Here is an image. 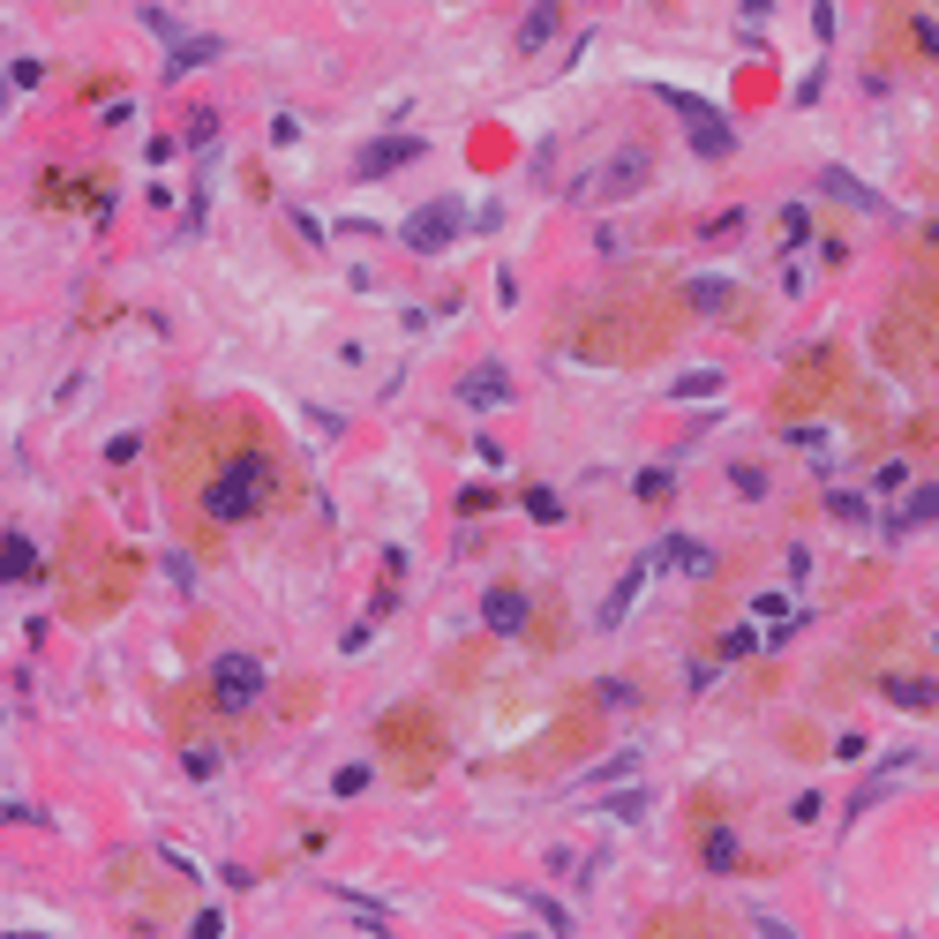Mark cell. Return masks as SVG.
<instances>
[{
    "instance_id": "11",
    "label": "cell",
    "mask_w": 939,
    "mask_h": 939,
    "mask_svg": "<svg viewBox=\"0 0 939 939\" xmlns=\"http://www.w3.org/2000/svg\"><path fill=\"white\" fill-rule=\"evenodd\" d=\"M646 571H654V556H640V564H632V571H624V587H616V594H609V609H601V624H624V609H632V601H640Z\"/></svg>"
},
{
    "instance_id": "14",
    "label": "cell",
    "mask_w": 939,
    "mask_h": 939,
    "mask_svg": "<svg viewBox=\"0 0 939 939\" xmlns=\"http://www.w3.org/2000/svg\"><path fill=\"white\" fill-rule=\"evenodd\" d=\"M827 188H834V196H842V204H856V211H880V196H872V188H864V181H850V173H842V166H827Z\"/></svg>"
},
{
    "instance_id": "12",
    "label": "cell",
    "mask_w": 939,
    "mask_h": 939,
    "mask_svg": "<svg viewBox=\"0 0 939 939\" xmlns=\"http://www.w3.org/2000/svg\"><path fill=\"white\" fill-rule=\"evenodd\" d=\"M504 391H512V384H504V369H473L467 384H459V398H467V406H496Z\"/></svg>"
},
{
    "instance_id": "9",
    "label": "cell",
    "mask_w": 939,
    "mask_h": 939,
    "mask_svg": "<svg viewBox=\"0 0 939 939\" xmlns=\"http://www.w3.org/2000/svg\"><path fill=\"white\" fill-rule=\"evenodd\" d=\"M654 564H669V571H684V579H707V571H714V556L699 549V542H662V549H654Z\"/></svg>"
},
{
    "instance_id": "22",
    "label": "cell",
    "mask_w": 939,
    "mask_h": 939,
    "mask_svg": "<svg viewBox=\"0 0 939 939\" xmlns=\"http://www.w3.org/2000/svg\"><path fill=\"white\" fill-rule=\"evenodd\" d=\"M39 76H45L39 61H8V84H15V90H31V84H39Z\"/></svg>"
},
{
    "instance_id": "15",
    "label": "cell",
    "mask_w": 939,
    "mask_h": 939,
    "mask_svg": "<svg viewBox=\"0 0 939 939\" xmlns=\"http://www.w3.org/2000/svg\"><path fill=\"white\" fill-rule=\"evenodd\" d=\"M925 518H939V489H917V496H909V504H902L895 534H902V526H925Z\"/></svg>"
},
{
    "instance_id": "5",
    "label": "cell",
    "mask_w": 939,
    "mask_h": 939,
    "mask_svg": "<svg viewBox=\"0 0 939 939\" xmlns=\"http://www.w3.org/2000/svg\"><path fill=\"white\" fill-rule=\"evenodd\" d=\"M684 301H691V308H707L714 324H752V294H736L729 279H691Z\"/></svg>"
},
{
    "instance_id": "7",
    "label": "cell",
    "mask_w": 939,
    "mask_h": 939,
    "mask_svg": "<svg viewBox=\"0 0 939 939\" xmlns=\"http://www.w3.org/2000/svg\"><path fill=\"white\" fill-rule=\"evenodd\" d=\"M556 23H564V0H534V8H526V23H518V53H542V45L556 39Z\"/></svg>"
},
{
    "instance_id": "13",
    "label": "cell",
    "mask_w": 939,
    "mask_h": 939,
    "mask_svg": "<svg viewBox=\"0 0 939 939\" xmlns=\"http://www.w3.org/2000/svg\"><path fill=\"white\" fill-rule=\"evenodd\" d=\"M518 616H526V601H518L512 587H496V594H489V632H518Z\"/></svg>"
},
{
    "instance_id": "18",
    "label": "cell",
    "mask_w": 939,
    "mask_h": 939,
    "mask_svg": "<svg viewBox=\"0 0 939 939\" xmlns=\"http://www.w3.org/2000/svg\"><path fill=\"white\" fill-rule=\"evenodd\" d=\"M669 496V467H654V473H640V504H662Z\"/></svg>"
},
{
    "instance_id": "19",
    "label": "cell",
    "mask_w": 939,
    "mask_h": 939,
    "mask_svg": "<svg viewBox=\"0 0 939 939\" xmlns=\"http://www.w3.org/2000/svg\"><path fill=\"white\" fill-rule=\"evenodd\" d=\"M707 864L729 872V864H736V842H729V834H707Z\"/></svg>"
},
{
    "instance_id": "6",
    "label": "cell",
    "mask_w": 939,
    "mask_h": 939,
    "mask_svg": "<svg viewBox=\"0 0 939 939\" xmlns=\"http://www.w3.org/2000/svg\"><path fill=\"white\" fill-rule=\"evenodd\" d=\"M256 504H263V473H256V467H233V473L211 489V518H249Z\"/></svg>"
},
{
    "instance_id": "3",
    "label": "cell",
    "mask_w": 939,
    "mask_h": 939,
    "mask_svg": "<svg viewBox=\"0 0 939 939\" xmlns=\"http://www.w3.org/2000/svg\"><path fill=\"white\" fill-rule=\"evenodd\" d=\"M459 226H467V211L444 196V204H422V211L406 218V249H422V256H436V249H451L459 241Z\"/></svg>"
},
{
    "instance_id": "16",
    "label": "cell",
    "mask_w": 939,
    "mask_h": 939,
    "mask_svg": "<svg viewBox=\"0 0 939 939\" xmlns=\"http://www.w3.org/2000/svg\"><path fill=\"white\" fill-rule=\"evenodd\" d=\"M722 391V376L714 369H699V376H677V398H714Z\"/></svg>"
},
{
    "instance_id": "8",
    "label": "cell",
    "mask_w": 939,
    "mask_h": 939,
    "mask_svg": "<svg viewBox=\"0 0 939 939\" xmlns=\"http://www.w3.org/2000/svg\"><path fill=\"white\" fill-rule=\"evenodd\" d=\"M422 151H428L422 135H391V143H369V151H361V173H391V166H414Z\"/></svg>"
},
{
    "instance_id": "21",
    "label": "cell",
    "mask_w": 939,
    "mask_h": 939,
    "mask_svg": "<svg viewBox=\"0 0 939 939\" xmlns=\"http://www.w3.org/2000/svg\"><path fill=\"white\" fill-rule=\"evenodd\" d=\"M331 789H339V797H361V789H369V767H339V782H331Z\"/></svg>"
},
{
    "instance_id": "4",
    "label": "cell",
    "mask_w": 939,
    "mask_h": 939,
    "mask_svg": "<svg viewBox=\"0 0 939 939\" xmlns=\"http://www.w3.org/2000/svg\"><path fill=\"white\" fill-rule=\"evenodd\" d=\"M646 173H654V159H646V151H624V159H609L594 181H579V204H616V196L640 188Z\"/></svg>"
},
{
    "instance_id": "1",
    "label": "cell",
    "mask_w": 939,
    "mask_h": 939,
    "mask_svg": "<svg viewBox=\"0 0 939 939\" xmlns=\"http://www.w3.org/2000/svg\"><path fill=\"white\" fill-rule=\"evenodd\" d=\"M662 98H669V113H677L684 129H691V143H699L707 159H729V143H736V129H729V121L714 113V106H707V98H691V90H662Z\"/></svg>"
},
{
    "instance_id": "2",
    "label": "cell",
    "mask_w": 939,
    "mask_h": 939,
    "mask_svg": "<svg viewBox=\"0 0 939 939\" xmlns=\"http://www.w3.org/2000/svg\"><path fill=\"white\" fill-rule=\"evenodd\" d=\"M211 699L226 707V714H249V707L263 699V669L249 662V654H226V662L211 669Z\"/></svg>"
},
{
    "instance_id": "10",
    "label": "cell",
    "mask_w": 939,
    "mask_h": 939,
    "mask_svg": "<svg viewBox=\"0 0 939 939\" xmlns=\"http://www.w3.org/2000/svg\"><path fill=\"white\" fill-rule=\"evenodd\" d=\"M211 61H226L218 39H181L173 45V76H196V68H211Z\"/></svg>"
},
{
    "instance_id": "20",
    "label": "cell",
    "mask_w": 939,
    "mask_h": 939,
    "mask_svg": "<svg viewBox=\"0 0 939 939\" xmlns=\"http://www.w3.org/2000/svg\"><path fill=\"white\" fill-rule=\"evenodd\" d=\"M526 909H534V917H542L549 932H571V917H564V902H526Z\"/></svg>"
},
{
    "instance_id": "17",
    "label": "cell",
    "mask_w": 939,
    "mask_h": 939,
    "mask_svg": "<svg viewBox=\"0 0 939 939\" xmlns=\"http://www.w3.org/2000/svg\"><path fill=\"white\" fill-rule=\"evenodd\" d=\"M31 571H39V556H31V542L15 534V542H8V579H31Z\"/></svg>"
}]
</instances>
